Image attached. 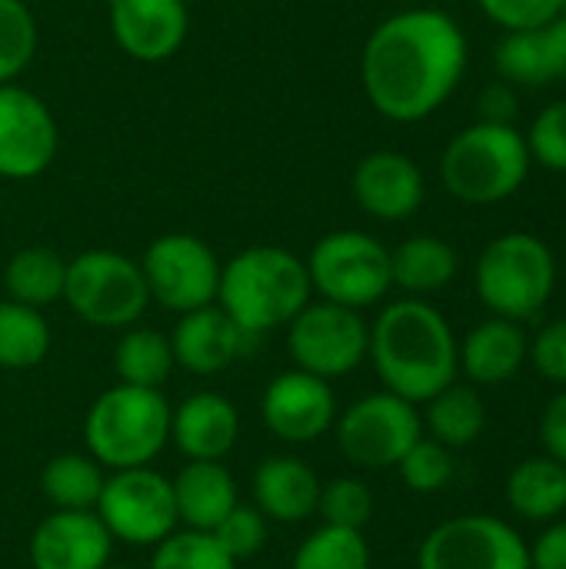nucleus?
Segmentation results:
<instances>
[{"mask_svg": "<svg viewBox=\"0 0 566 569\" xmlns=\"http://www.w3.org/2000/svg\"><path fill=\"white\" fill-rule=\"evenodd\" d=\"M467 70L460 23L434 7H410L380 20L360 53V83L370 107L394 123L437 113Z\"/></svg>", "mask_w": 566, "mask_h": 569, "instance_id": "obj_1", "label": "nucleus"}, {"mask_svg": "<svg viewBox=\"0 0 566 569\" xmlns=\"http://www.w3.org/2000/svg\"><path fill=\"white\" fill-rule=\"evenodd\" d=\"M367 360L384 390L410 403H427L460 373L454 327L424 297L394 300L377 313L370 323Z\"/></svg>", "mask_w": 566, "mask_h": 569, "instance_id": "obj_2", "label": "nucleus"}, {"mask_svg": "<svg viewBox=\"0 0 566 569\" xmlns=\"http://www.w3.org/2000/svg\"><path fill=\"white\" fill-rule=\"evenodd\" d=\"M310 297L307 263L287 247H247L220 267L217 307L250 340L284 330Z\"/></svg>", "mask_w": 566, "mask_h": 569, "instance_id": "obj_3", "label": "nucleus"}, {"mask_svg": "<svg viewBox=\"0 0 566 569\" xmlns=\"http://www.w3.org/2000/svg\"><path fill=\"white\" fill-rule=\"evenodd\" d=\"M170 403L160 390L117 383L83 417L87 453L103 470L150 467L170 443Z\"/></svg>", "mask_w": 566, "mask_h": 569, "instance_id": "obj_4", "label": "nucleus"}, {"mask_svg": "<svg viewBox=\"0 0 566 569\" xmlns=\"http://www.w3.org/2000/svg\"><path fill=\"white\" fill-rule=\"evenodd\" d=\"M534 160L524 133L514 123H470L440 157V180L450 197L470 207H490L514 197Z\"/></svg>", "mask_w": 566, "mask_h": 569, "instance_id": "obj_5", "label": "nucleus"}, {"mask_svg": "<svg viewBox=\"0 0 566 569\" xmlns=\"http://www.w3.org/2000/svg\"><path fill=\"white\" fill-rule=\"evenodd\" d=\"M474 280L494 317L524 323L550 303L557 287V257L537 233L514 230L484 247Z\"/></svg>", "mask_w": 566, "mask_h": 569, "instance_id": "obj_6", "label": "nucleus"}, {"mask_svg": "<svg viewBox=\"0 0 566 569\" xmlns=\"http://www.w3.org/2000/svg\"><path fill=\"white\" fill-rule=\"evenodd\" d=\"M63 303L90 327L127 330L147 313L150 293L137 260L97 247L67 260Z\"/></svg>", "mask_w": 566, "mask_h": 569, "instance_id": "obj_7", "label": "nucleus"}, {"mask_svg": "<svg viewBox=\"0 0 566 569\" xmlns=\"http://www.w3.org/2000/svg\"><path fill=\"white\" fill-rule=\"evenodd\" d=\"M304 263H307L310 290L320 300L350 310L377 307L394 287L390 250L374 233L364 230H334L320 237Z\"/></svg>", "mask_w": 566, "mask_h": 569, "instance_id": "obj_8", "label": "nucleus"}, {"mask_svg": "<svg viewBox=\"0 0 566 569\" xmlns=\"http://www.w3.org/2000/svg\"><path fill=\"white\" fill-rule=\"evenodd\" d=\"M93 513L100 517L113 543L127 547H157L180 527L173 483L153 467L107 470Z\"/></svg>", "mask_w": 566, "mask_h": 569, "instance_id": "obj_9", "label": "nucleus"}, {"mask_svg": "<svg viewBox=\"0 0 566 569\" xmlns=\"http://www.w3.org/2000/svg\"><path fill=\"white\" fill-rule=\"evenodd\" d=\"M340 453L360 470H390L404 460V453L424 437V420L417 403L380 390L367 393L337 413L334 423Z\"/></svg>", "mask_w": 566, "mask_h": 569, "instance_id": "obj_10", "label": "nucleus"}, {"mask_svg": "<svg viewBox=\"0 0 566 569\" xmlns=\"http://www.w3.org/2000/svg\"><path fill=\"white\" fill-rule=\"evenodd\" d=\"M284 330L294 367L324 380L354 373L370 350V323L360 317V310L330 300L307 303Z\"/></svg>", "mask_w": 566, "mask_h": 569, "instance_id": "obj_11", "label": "nucleus"}, {"mask_svg": "<svg viewBox=\"0 0 566 569\" xmlns=\"http://www.w3.org/2000/svg\"><path fill=\"white\" fill-rule=\"evenodd\" d=\"M220 267L214 247L193 233H163L140 257L150 303H160L177 317L217 303Z\"/></svg>", "mask_w": 566, "mask_h": 569, "instance_id": "obj_12", "label": "nucleus"}, {"mask_svg": "<svg viewBox=\"0 0 566 569\" xmlns=\"http://www.w3.org/2000/svg\"><path fill=\"white\" fill-rule=\"evenodd\" d=\"M417 569H530V550L507 520L467 513L424 537Z\"/></svg>", "mask_w": 566, "mask_h": 569, "instance_id": "obj_13", "label": "nucleus"}, {"mask_svg": "<svg viewBox=\"0 0 566 569\" xmlns=\"http://www.w3.org/2000/svg\"><path fill=\"white\" fill-rule=\"evenodd\" d=\"M60 150V130L50 107L20 83H0V177L33 180Z\"/></svg>", "mask_w": 566, "mask_h": 569, "instance_id": "obj_14", "label": "nucleus"}, {"mask_svg": "<svg viewBox=\"0 0 566 569\" xmlns=\"http://www.w3.org/2000/svg\"><path fill=\"white\" fill-rule=\"evenodd\" d=\"M337 397L330 380L314 377L307 370H284L277 373L264 397H260V420L264 427L294 447L317 443L337 423Z\"/></svg>", "mask_w": 566, "mask_h": 569, "instance_id": "obj_15", "label": "nucleus"}, {"mask_svg": "<svg viewBox=\"0 0 566 569\" xmlns=\"http://www.w3.org/2000/svg\"><path fill=\"white\" fill-rule=\"evenodd\" d=\"M110 33L137 63L170 60L190 33L187 0H110Z\"/></svg>", "mask_w": 566, "mask_h": 569, "instance_id": "obj_16", "label": "nucleus"}, {"mask_svg": "<svg viewBox=\"0 0 566 569\" xmlns=\"http://www.w3.org/2000/svg\"><path fill=\"white\" fill-rule=\"evenodd\" d=\"M350 193L367 217L384 223H400L424 207L427 183L420 167L407 153L374 150L354 167Z\"/></svg>", "mask_w": 566, "mask_h": 569, "instance_id": "obj_17", "label": "nucleus"}, {"mask_svg": "<svg viewBox=\"0 0 566 569\" xmlns=\"http://www.w3.org/2000/svg\"><path fill=\"white\" fill-rule=\"evenodd\" d=\"M33 569H103L113 557V537L93 510H53L30 533Z\"/></svg>", "mask_w": 566, "mask_h": 569, "instance_id": "obj_18", "label": "nucleus"}, {"mask_svg": "<svg viewBox=\"0 0 566 569\" xmlns=\"http://www.w3.org/2000/svg\"><path fill=\"white\" fill-rule=\"evenodd\" d=\"M247 340L250 337L217 303H210V307L180 313L170 333V350L180 370L193 377H217L244 357Z\"/></svg>", "mask_w": 566, "mask_h": 569, "instance_id": "obj_19", "label": "nucleus"}, {"mask_svg": "<svg viewBox=\"0 0 566 569\" xmlns=\"http://www.w3.org/2000/svg\"><path fill=\"white\" fill-rule=\"evenodd\" d=\"M170 440L187 460H224L240 440V410L224 393H190L170 410Z\"/></svg>", "mask_w": 566, "mask_h": 569, "instance_id": "obj_20", "label": "nucleus"}, {"mask_svg": "<svg viewBox=\"0 0 566 569\" xmlns=\"http://www.w3.org/2000/svg\"><path fill=\"white\" fill-rule=\"evenodd\" d=\"M320 487L324 483L307 460L294 453H274L264 457L254 470V507L270 523L294 527L317 517Z\"/></svg>", "mask_w": 566, "mask_h": 569, "instance_id": "obj_21", "label": "nucleus"}, {"mask_svg": "<svg viewBox=\"0 0 566 569\" xmlns=\"http://www.w3.org/2000/svg\"><path fill=\"white\" fill-rule=\"evenodd\" d=\"M527 350L530 340L517 320L490 317L457 343V363L474 387H500L520 373Z\"/></svg>", "mask_w": 566, "mask_h": 569, "instance_id": "obj_22", "label": "nucleus"}, {"mask_svg": "<svg viewBox=\"0 0 566 569\" xmlns=\"http://www.w3.org/2000/svg\"><path fill=\"white\" fill-rule=\"evenodd\" d=\"M170 483L177 520L183 530L214 533L224 523V517L240 503L237 480L220 460H187Z\"/></svg>", "mask_w": 566, "mask_h": 569, "instance_id": "obj_23", "label": "nucleus"}, {"mask_svg": "<svg viewBox=\"0 0 566 569\" xmlns=\"http://www.w3.org/2000/svg\"><path fill=\"white\" fill-rule=\"evenodd\" d=\"M507 503L527 523H550L566 513V467L544 457L517 463L507 477Z\"/></svg>", "mask_w": 566, "mask_h": 569, "instance_id": "obj_24", "label": "nucleus"}, {"mask_svg": "<svg viewBox=\"0 0 566 569\" xmlns=\"http://www.w3.org/2000/svg\"><path fill=\"white\" fill-rule=\"evenodd\" d=\"M457 270H460L457 250L434 233H417L404 240L397 250H390L394 287H400L410 297H427L450 287Z\"/></svg>", "mask_w": 566, "mask_h": 569, "instance_id": "obj_25", "label": "nucleus"}, {"mask_svg": "<svg viewBox=\"0 0 566 569\" xmlns=\"http://www.w3.org/2000/svg\"><path fill=\"white\" fill-rule=\"evenodd\" d=\"M420 420L437 443L460 450V447L477 443L480 433L487 430V407H484L477 387L454 380L450 387H444L440 393H434L427 400V413Z\"/></svg>", "mask_w": 566, "mask_h": 569, "instance_id": "obj_26", "label": "nucleus"}, {"mask_svg": "<svg viewBox=\"0 0 566 569\" xmlns=\"http://www.w3.org/2000/svg\"><path fill=\"white\" fill-rule=\"evenodd\" d=\"M63 280H67V260L50 247H23L3 267L7 297L37 310L63 300Z\"/></svg>", "mask_w": 566, "mask_h": 569, "instance_id": "obj_27", "label": "nucleus"}, {"mask_svg": "<svg viewBox=\"0 0 566 569\" xmlns=\"http://www.w3.org/2000/svg\"><path fill=\"white\" fill-rule=\"evenodd\" d=\"M173 350H170V337L153 330V327H127L123 337L113 347V370L120 383L130 387H147V390H160L170 373H173Z\"/></svg>", "mask_w": 566, "mask_h": 569, "instance_id": "obj_28", "label": "nucleus"}, {"mask_svg": "<svg viewBox=\"0 0 566 569\" xmlns=\"http://www.w3.org/2000/svg\"><path fill=\"white\" fill-rule=\"evenodd\" d=\"M107 470L90 453H60L40 470V490L53 510H93Z\"/></svg>", "mask_w": 566, "mask_h": 569, "instance_id": "obj_29", "label": "nucleus"}, {"mask_svg": "<svg viewBox=\"0 0 566 569\" xmlns=\"http://www.w3.org/2000/svg\"><path fill=\"white\" fill-rule=\"evenodd\" d=\"M50 323L37 307L0 300V370H33L50 353Z\"/></svg>", "mask_w": 566, "mask_h": 569, "instance_id": "obj_30", "label": "nucleus"}, {"mask_svg": "<svg viewBox=\"0 0 566 569\" xmlns=\"http://www.w3.org/2000/svg\"><path fill=\"white\" fill-rule=\"evenodd\" d=\"M370 547L360 530L320 523L294 553L290 569H370Z\"/></svg>", "mask_w": 566, "mask_h": 569, "instance_id": "obj_31", "label": "nucleus"}, {"mask_svg": "<svg viewBox=\"0 0 566 569\" xmlns=\"http://www.w3.org/2000/svg\"><path fill=\"white\" fill-rule=\"evenodd\" d=\"M494 63L500 77L517 87H544L554 80L540 30H504L494 50Z\"/></svg>", "mask_w": 566, "mask_h": 569, "instance_id": "obj_32", "label": "nucleus"}, {"mask_svg": "<svg viewBox=\"0 0 566 569\" xmlns=\"http://www.w3.org/2000/svg\"><path fill=\"white\" fill-rule=\"evenodd\" d=\"M147 569H237V560L217 543L214 533L173 530L153 547Z\"/></svg>", "mask_w": 566, "mask_h": 569, "instance_id": "obj_33", "label": "nucleus"}, {"mask_svg": "<svg viewBox=\"0 0 566 569\" xmlns=\"http://www.w3.org/2000/svg\"><path fill=\"white\" fill-rule=\"evenodd\" d=\"M37 53V17L23 0H0V83H13Z\"/></svg>", "mask_w": 566, "mask_h": 569, "instance_id": "obj_34", "label": "nucleus"}, {"mask_svg": "<svg viewBox=\"0 0 566 569\" xmlns=\"http://www.w3.org/2000/svg\"><path fill=\"white\" fill-rule=\"evenodd\" d=\"M317 517L327 527H344V530H360L374 517V493L364 480L357 477H337L320 487V503Z\"/></svg>", "mask_w": 566, "mask_h": 569, "instance_id": "obj_35", "label": "nucleus"}, {"mask_svg": "<svg viewBox=\"0 0 566 569\" xmlns=\"http://www.w3.org/2000/svg\"><path fill=\"white\" fill-rule=\"evenodd\" d=\"M397 470H400V480L414 493H437L454 480V450L437 443L434 437H420L404 453Z\"/></svg>", "mask_w": 566, "mask_h": 569, "instance_id": "obj_36", "label": "nucleus"}, {"mask_svg": "<svg viewBox=\"0 0 566 569\" xmlns=\"http://www.w3.org/2000/svg\"><path fill=\"white\" fill-rule=\"evenodd\" d=\"M524 140H527L534 163H540L544 170H554V173H566V97L554 100L550 107H544L534 117Z\"/></svg>", "mask_w": 566, "mask_h": 569, "instance_id": "obj_37", "label": "nucleus"}, {"mask_svg": "<svg viewBox=\"0 0 566 569\" xmlns=\"http://www.w3.org/2000/svg\"><path fill=\"white\" fill-rule=\"evenodd\" d=\"M214 537H217V543L240 563V560H250V557H257V553L264 550V543H267V537H270V520H267L257 507L237 503V507L224 517V523L214 530Z\"/></svg>", "mask_w": 566, "mask_h": 569, "instance_id": "obj_38", "label": "nucleus"}, {"mask_svg": "<svg viewBox=\"0 0 566 569\" xmlns=\"http://www.w3.org/2000/svg\"><path fill=\"white\" fill-rule=\"evenodd\" d=\"M477 7L504 30H540L560 17L564 0H477Z\"/></svg>", "mask_w": 566, "mask_h": 569, "instance_id": "obj_39", "label": "nucleus"}, {"mask_svg": "<svg viewBox=\"0 0 566 569\" xmlns=\"http://www.w3.org/2000/svg\"><path fill=\"white\" fill-rule=\"evenodd\" d=\"M527 360L544 380L566 387V317L550 320L547 327L537 330V337L530 340Z\"/></svg>", "mask_w": 566, "mask_h": 569, "instance_id": "obj_40", "label": "nucleus"}, {"mask_svg": "<svg viewBox=\"0 0 566 569\" xmlns=\"http://www.w3.org/2000/svg\"><path fill=\"white\" fill-rule=\"evenodd\" d=\"M540 447L550 460L566 467V390H560L540 417Z\"/></svg>", "mask_w": 566, "mask_h": 569, "instance_id": "obj_41", "label": "nucleus"}, {"mask_svg": "<svg viewBox=\"0 0 566 569\" xmlns=\"http://www.w3.org/2000/svg\"><path fill=\"white\" fill-rule=\"evenodd\" d=\"M527 550L530 569H566V520H550Z\"/></svg>", "mask_w": 566, "mask_h": 569, "instance_id": "obj_42", "label": "nucleus"}, {"mask_svg": "<svg viewBox=\"0 0 566 569\" xmlns=\"http://www.w3.org/2000/svg\"><path fill=\"white\" fill-rule=\"evenodd\" d=\"M477 107H480V120H484V123H514V117H517V93H514V83L497 80V83L484 87Z\"/></svg>", "mask_w": 566, "mask_h": 569, "instance_id": "obj_43", "label": "nucleus"}, {"mask_svg": "<svg viewBox=\"0 0 566 569\" xmlns=\"http://www.w3.org/2000/svg\"><path fill=\"white\" fill-rule=\"evenodd\" d=\"M544 37V50H547V63H550V77L566 80V17H554L547 27H540Z\"/></svg>", "mask_w": 566, "mask_h": 569, "instance_id": "obj_44", "label": "nucleus"}, {"mask_svg": "<svg viewBox=\"0 0 566 569\" xmlns=\"http://www.w3.org/2000/svg\"><path fill=\"white\" fill-rule=\"evenodd\" d=\"M103 569H133V567H117V563H107Z\"/></svg>", "mask_w": 566, "mask_h": 569, "instance_id": "obj_45", "label": "nucleus"}]
</instances>
